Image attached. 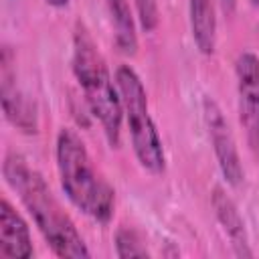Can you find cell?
Here are the masks:
<instances>
[{
    "label": "cell",
    "instance_id": "6da1fadb",
    "mask_svg": "<svg viewBox=\"0 0 259 259\" xmlns=\"http://www.w3.org/2000/svg\"><path fill=\"white\" fill-rule=\"evenodd\" d=\"M2 176L6 184L18 194L20 202L57 257H91V251L87 249L75 223L59 204L40 172L30 168L24 156L18 152H8L2 162Z\"/></svg>",
    "mask_w": 259,
    "mask_h": 259
},
{
    "label": "cell",
    "instance_id": "7a4b0ae2",
    "mask_svg": "<svg viewBox=\"0 0 259 259\" xmlns=\"http://www.w3.org/2000/svg\"><path fill=\"white\" fill-rule=\"evenodd\" d=\"M55 160L61 188L73 206L97 223H107L113 214L115 192L93 164L85 142L75 130H59Z\"/></svg>",
    "mask_w": 259,
    "mask_h": 259
},
{
    "label": "cell",
    "instance_id": "3957f363",
    "mask_svg": "<svg viewBox=\"0 0 259 259\" xmlns=\"http://www.w3.org/2000/svg\"><path fill=\"white\" fill-rule=\"evenodd\" d=\"M71 67L77 83L83 89L85 103L95 119L101 123L103 134L111 148L119 146L123 105L117 83L111 79L107 63L99 53L95 40L83 24H77L73 34Z\"/></svg>",
    "mask_w": 259,
    "mask_h": 259
},
{
    "label": "cell",
    "instance_id": "277c9868",
    "mask_svg": "<svg viewBox=\"0 0 259 259\" xmlns=\"http://www.w3.org/2000/svg\"><path fill=\"white\" fill-rule=\"evenodd\" d=\"M115 83L119 89L123 117L130 130V140L138 164L150 174L164 172L166 168L164 146L156 130V123L150 115L148 93L144 89L140 75L130 65H119L115 71Z\"/></svg>",
    "mask_w": 259,
    "mask_h": 259
},
{
    "label": "cell",
    "instance_id": "5b68a950",
    "mask_svg": "<svg viewBox=\"0 0 259 259\" xmlns=\"http://www.w3.org/2000/svg\"><path fill=\"white\" fill-rule=\"evenodd\" d=\"M239 119L247 136L251 154L259 160V57L243 51L235 61Z\"/></svg>",
    "mask_w": 259,
    "mask_h": 259
},
{
    "label": "cell",
    "instance_id": "8992f818",
    "mask_svg": "<svg viewBox=\"0 0 259 259\" xmlns=\"http://www.w3.org/2000/svg\"><path fill=\"white\" fill-rule=\"evenodd\" d=\"M202 117H204V125L208 130V138H210V144H212V150H214V156H217V162H219V168L225 180L231 186H239L245 178V172L241 166L237 144L231 134L229 121L225 119L223 109L210 95L202 97Z\"/></svg>",
    "mask_w": 259,
    "mask_h": 259
},
{
    "label": "cell",
    "instance_id": "52a82bcc",
    "mask_svg": "<svg viewBox=\"0 0 259 259\" xmlns=\"http://www.w3.org/2000/svg\"><path fill=\"white\" fill-rule=\"evenodd\" d=\"M0 99L4 117L22 134L38 132V115L34 101L16 87V71H14V55L8 45L2 47L0 55Z\"/></svg>",
    "mask_w": 259,
    "mask_h": 259
},
{
    "label": "cell",
    "instance_id": "ba28073f",
    "mask_svg": "<svg viewBox=\"0 0 259 259\" xmlns=\"http://www.w3.org/2000/svg\"><path fill=\"white\" fill-rule=\"evenodd\" d=\"M32 239L26 221L8 202L0 200V257L2 259H28L32 257Z\"/></svg>",
    "mask_w": 259,
    "mask_h": 259
},
{
    "label": "cell",
    "instance_id": "9c48e42d",
    "mask_svg": "<svg viewBox=\"0 0 259 259\" xmlns=\"http://www.w3.org/2000/svg\"><path fill=\"white\" fill-rule=\"evenodd\" d=\"M210 202H212V208H214V214H217L221 227L225 229L227 237L231 239V245L235 249V255H239V257H251L253 251L249 247L245 223H243V219H241L239 208L235 206V202L223 192V188H214Z\"/></svg>",
    "mask_w": 259,
    "mask_h": 259
},
{
    "label": "cell",
    "instance_id": "30bf717a",
    "mask_svg": "<svg viewBox=\"0 0 259 259\" xmlns=\"http://www.w3.org/2000/svg\"><path fill=\"white\" fill-rule=\"evenodd\" d=\"M190 32L202 55H212L217 47V12L214 0H188Z\"/></svg>",
    "mask_w": 259,
    "mask_h": 259
},
{
    "label": "cell",
    "instance_id": "8fae6325",
    "mask_svg": "<svg viewBox=\"0 0 259 259\" xmlns=\"http://www.w3.org/2000/svg\"><path fill=\"white\" fill-rule=\"evenodd\" d=\"M107 8L111 14L117 49L123 55H136L138 34H136V22H134V14L130 10L127 0H107Z\"/></svg>",
    "mask_w": 259,
    "mask_h": 259
},
{
    "label": "cell",
    "instance_id": "7c38bea8",
    "mask_svg": "<svg viewBox=\"0 0 259 259\" xmlns=\"http://www.w3.org/2000/svg\"><path fill=\"white\" fill-rule=\"evenodd\" d=\"M115 253L121 259L127 257H148L150 251L142 243L140 235L130 227H119L115 233Z\"/></svg>",
    "mask_w": 259,
    "mask_h": 259
},
{
    "label": "cell",
    "instance_id": "4fadbf2b",
    "mask_svg": "<svg viewBox=\"0 0 259 259\" xmlns=\"http://www.w3.org/2000/svg\"><path fill=\"white\" fill-rule=\"evenodd\" d=\"M138 8V20L144 32H154L160 24V12H158V2L156 0H136Z\"/></svg>",
    "mask_w": 259,
    "mask_h": 259
},
{
    "label": "cell",
    "instance_id": "5bb4252c",
    "mask_svg": "<svg viewBox=\"0 0 259 259\" xmlns=\"http://www.w3.org/2000/svg\"><path fill=\"white\" fill-rule=\"evenodd\" d=\"M219 4H221V8H223L227 14H231V12L235 10V4H237V0H219Z\"/></svg>",
    "mask_w": 259,
    "mask_h": 259
},
{
    "label": "cell",
    "instance_id": "9a60e30c",
    "mask_svg": "<svg viewBox=\"0 0 259 259\" xmlns=\"http://www.w3.org/2000/svg\"><path fill=\"white\" fill-rule=\"evenodd\" d=\"M49 6H53V8H65L67 4H69V0H45Z\"/></svg>",
    "mask_w": 259,
    "mask_h": 259
},
{
    "label": "cell",
    "instance_id": "2e32d148",
    "mask_svg": "<svg viewBox=\"0 0 259 259\" xmlns=\"http://www.w3.org/2000/svg\"><path fill=\"white\" fill-rule=\"evenodd\" d=\"M251 4H253V6H259V0H251Z\"/></svg>",
    "mask_w": 259,
    "mask_h": 259
}]
</instances>
